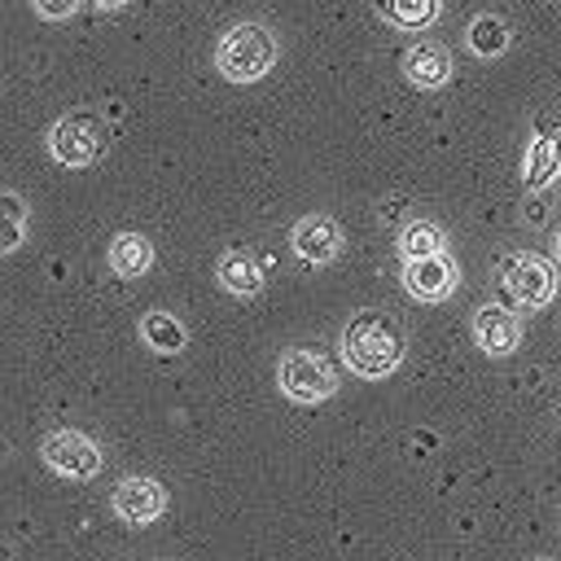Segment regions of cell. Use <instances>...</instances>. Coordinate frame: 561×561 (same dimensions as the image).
<instances>
[{"instance_id": "1", "label": "cell", "mask_w": 561, "mask_h": 561, "mask_svg": "<svg viewBox=\"0 0 561 561\" xmlns=\"http://www.w3.org/2000/svg\"><path fill=\"white\" fill-rule=\"evenodd\" d=\"M342 355L359 377H386L403 359V333L381 311H359L342 329Z\"/></svg>"}, {"instance_id": "2", "label": "cell", "mask_w": 561, "mask_h": 561, "mask_svg": "<svg viewBox=\"0 0 561 561\" xmlns=\"http://www.w3.org/2000/svg\"><path fill=\"white\" fill-rule=\"evenodd\" d=\"M272 61H276V39H272V31L259 26V22L232 26V31L219 39V48H215V66H219L224 79H232V83H254V79H263V75L272 70Z\"/></svg>"}, {"instance_id": "3", "label": "cell", "mask_w": 561, "mask_h": 561, "mask_svg": "<svg viewBox=\"0 0 561 561\" xmlns=\"http://www.w3.org/2000/svg\"><path fill=\"white\" fill-rule=\"evenodd\" d=\"M101 145H105V127H101L96 114H83V110L57 118L53 131H48V149L66 167H88L101 153Z\"/></svg>"}, {"instance_id": "4", "label": "cell", "mask_w": 561, "mask_h": 561, "mask_svg": "<svg viewBox=\"0 0 561 561\" xmlns=\"http://www.w3.org/2000/svg\"><path fill=\"white\" fill-rule=\"evenodd\" d=\"M276 381L298 403H320V399H329L337 390L333 368L320 355H311V351H285L280 364H276Z\"/></svg>"}, {"instance_id": "5", "label": "cell", "mask_w": 561, "mask_h": 561, "mask_svg": "<svg viewBox=\"0 0 561 561\" xmlns=\"http://www.w3.org/2000/svg\"><path fill=\"white\" fill-rule=\"evenodd\" d=\"M39 456H44L57 473H66V478H92V473L101 469L96 443L83 438L79 430H57V434H48L44 447H39Z\"/></svg>"}, {"instance_id": "6", "label": "cell", "mask_w": 561, "mask_h": 561, "mask_svg": "<svg viewBox=\"0 0 561 561\" xmlns=\"http://www.w3.org/2000/svg\"><path fill=\"white\" fill-rule=\"evenodd\" d=\"M504 285H508V294H513L526 311L543 307V302L552 298V289H557L552 267H548L543 259H535V254H517V259L504 267Z\"/></svg>"}, {"instance_id": "7", "label": "cell", "mask_w": 561, "mask_h": 561, "mask_svg": "<svg viewBox=\"0 0 561 561\" xmlns=\"http://www.w3.org/2000/svg\"><path fill=\"white\" fill-rule=\"evenodd\" d=\"M162 504H167V495H162V486L153 478H123L114 486V513L123 522H131V526L153 522L162 513Z\"/></svg>"}, {"instance_id": "8", "label": "cell", "mask_w": 561, "mask_h": 561, "mask_svg": "<svg viewBox=\"0 0 561 561\" xmlns=\"http://www.w3.org/2000/svg\"><path fill=\"white\" fill-rule=\"evenodd\" d=\"M294 254L307 259V263H329L337 250H342V232L329 215H307L294 224Z\"/></svg>"}, {"instance_id": "9", "label": "cell", "mask_w": 561, "mask_h": 561, "mask_svg": "<svg viewBox=\"0 0 561 561\" xmlns=\"http://www.w3.org/2000/svg\"><path fill=\"white\" fill-rule=\"evenodd\" d=\"M473 337H478L482 351L508 355V351L517 346V337H522V324H517V316H513L508 307H491V302H486V307L473 316Z\"/></svg>"}, {"instance_id": "10", "label": "cell", "mask_w": 561, "mask_h": 561, "mask_svg": "<svg viewBox=\"0 0 561 561\" xmlns=\"http://www.w3.org/2000/svg\"><path fill=\"white\" fill-rule=\"evenodd\" d=\"M403 75H408L416 88H438V83H447V75H451V57H447L443 44L425 39V44L408 48V57H403Z\"/></svg>"}, {"instance_id": "11", "label": "cell", "mask_w": 561, "mask_h": 561, "mask_svg": "<svg viewBox=\"0 0 561 561\" xmlns=\"http://www.w3.org/2000/svg\"><path fill=\"white\" fill-rule=\"evenodd\" d=\"M451 280H456V267H451L443 254L416 259V263H408V272H403V285H408L412 298H443V294L451 289Z\"/></svg>"}, {"instance_id": "12", "label": "cell", "mask_w": 561, "mask_h": 561, "mask_svg": "<svg viewBox=\"0 0 561 561\" xmlns=\"http://www.w3.org/2000/svg\"><path fill=\"white\" fill-rule=\"evenodd\" d=\"M215 276L228 294H259V285H263V272L245 250H224L215 263Z\"/></svg>"}, {"instance_id": "13", "label": "cell", "mask_w": 561, "mask_h": 561, "mask_svg": "<svg viewBox=\"0 0 561 561\" xmlns=\"http://www.w3.org/2000/svg\"><path fill=\"white\" fill-rule=\"evenodd\" d=\"M149 263H153V245H149L145 237L118 232V237L110 241V267H114L118 276H140Z\"/></svg>"}, {"instance_id": "14", "label": "cell", "mask_w": 561, "mask_h": 561, "mask_svg": "<svg viewBox=\"0 0 561 561\" xmlns=\"http://www.w3.org/2000/svg\"><path fill=\"white\" fill-rule=\"evenodd\" d=\"M557 167H561V140H552V136L530 140V149H526V188H543L557 175Z\"/></svg>"}, {"instance_id": "15", "label": "cell", "mask_w": 561, "mask_h": 561, "mask_svg": "<svg viewBox=\"0 0 561 561\" xmlns=\"http://www.w3.org/2000/svg\"><path fill=\"white\" fill-rule=\"evenodd\" d=\"M377 13L403 31H421L438 18V0H377Z\"/></svg>"}, {"instance_id": "16", "label": "cell", "mask_w": 561, "mask_h": 561, "mask_svg": "<svg viewBox=\"0 0 561 561\" xmlns=\"http://www.w3.org/2000/svg\"><path fill=\"white\" fill-rule=\"evenodd\" d=\"M469 48H473L478 57H500V53L508 48V22L495 18V13L473 18V22H469Z\"/></svg>"}, {"instance_id": "17", "label": "cell", "mask_w": 561, "mask_h": 561, "mask_svg": "<svg viewBox=\"0 0 561 561\" xmlns=\"http://www.w3.org/2000/svg\"><path fill=\"white\" fill-rule=\"evenodd\" d=\"M140 337H145L153 351L171 355V351L184 346V324H180L175 316H167V311H149V316L140 320Z\"/></svg>"}, {"instance_id": "18", "label": "cell", "mask_w": 561, "mask_h": 561, "mask_svg": "<svg viewBox=\"0 0 561 561\" xmlns=\"http://www.w3.org/2000/svg\"><path fill=\"white\" fill-rule=\"evenodd\" d=\"M399 250H403V259H408V263H416V259H434V254L443 250V232H438L434 224L416 219V224H408V228H403Z\"/></svg>"}, {"instance_id": "19", "label": "cell", "mask_w": 561, "mask_h": 561, "mask_svg": "<svg viewBox=\"0 0 561 561\" xmlns=\"http://www.w3.org/2000/svg\"><path fill=\"white\" fill-rule=\"evenodd\" d=\"M0 210H4L0 250H18V241H22V219H26V210H22V197H18V193H4V197H0Z\"/></svg>"}, {"instance_id": "20", "label": "cell", "mask_w": 561, "mask_h": 561, "mask_svg": "<svg viewBox=\"0 0 561 561\" xmlns=\"http://www.w3.org/2000/svg\"><path fill=\"white\" fill-rule=\"evenodd\" d=\"M31 4H35V13H44V18H53V22H57V18H70V13L79 9V0H31Z\"/></svg>"}, {"instance_id": "21", "label": "cell", "mask_w": 561, "mask_h": 561, "mask_svg": "<svg viewBox=\"0 0 561 561\" xmlns=\"http://www.w3.org/2000/svg\"><path fill=\"white\" fill-rule=\"evenodd\" d=\"M101 9H118V4H127V0H96Z\"/></svg>"}, {"instance_id": "22", "label": "cell", "mask_w": 561, "mask_h": 561, "mask_svg": "<svg viewBox=\"0 0 561 561\" xmlns=\"http://www.w3.org/2000/svg\"><path fill=\"white\" fill-rule=\"evenodd\" d=\"M557 250H561V237H557Z\"/></svg>"}]
</instances>
